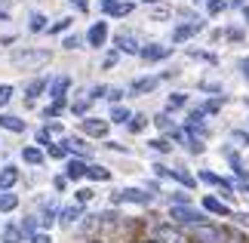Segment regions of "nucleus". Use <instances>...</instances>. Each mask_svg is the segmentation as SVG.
Wrapping results in <instances>:
<instances>
[{"mask_svg":"<svg viewBox=\"0 0 249 243\" xmlns=\"http://www.w3.org/2000/svg\"><path fill=\"white\" fill-rule=\"evenodd\" d=\"M50 59H53L50 50H16L9 56V62L16 68H25V71H37V68H43Z\"/></svg>","mask_w":249,"mask_h":243,"instance_id":"1","label":"nucleus"},{"mask_svg":"<svg viewBox=\"0 0 249 243\" xmlns=\"http://www.w3.org/2000/svg\"><path fill=\"white\" fill-rule=\"evenodd\" d=\"M169 219L176 222V225H206V216L200 209H191V206H172L169 209Z\"/></svg>","mask_w":249,"mask_h":243,"instance_id":"2","label":"nucleus"},{"mask_svg":"<svg viewBox=\"0 0 249 243\" xmlns=\"http://www.w3.org/2000/svg\"><path fill=\"white\" fill-rule=\"evenodd\" d=\"M151 200H154V194H148L142 188H123V191L111 194V203H139V206H148Z\"/></svg>","mask_w":249,"mask_h":243,"instance_id":"3","label":"nucleus"},{"mask_svg":"<svg viewBox=\"0 0 249 243\" xmlns=\"http://www.w3.org/2000/svg\"><path fill=\"white\" fill-rule=\"evenodd\" d=\"M191 234H194L197 243H225L222 228H213V225H194V228H191Z\"/></svg>","mask_w":249,"mask_h":243,"instance_id":"4","label":"nucleus"},{"mask_svg":"<svg viewBox=\"0 0 249 243\" xmlns=\"http://www.w3.org/2000/svg\"><path fill=\"white\" fill-rule=\"evenodd\" d=\"M154 240L157 243H188V237L181 234L176 225H157L154 228Z\"/></svg>","mask_w":249,"mask_h":243,"instance_id":"5","label":"nucleus"},{"mask_svg":"<svg viewBox=\"0 0 249 243\" xmlns=\"http://www.w3.org/2000/svg\"><path fill=\"white\" fill-rule=\"evenodd\" d=\"M132 9H136V6H132L129 0H102V13H105V16H114V19L129 16Z\"/></svg>","mask_w":249,"mask_h":243,"instance_id":"6","label":"nucleus"},{"mask_svg":"<svg viewBox=\"0 0 249 243\" xmlns=\"http://www.w3.org/2000/svg\"><path fill=\"white\" fill-rule=\"evenodd\" d=\"M203 31V22L200 19H194V22H185V25H178L176 31H172V43H185V40H191L194 34H200Z\"/></svg>","mask_w":249,"mask_h":243,"instance_id":"7","label":"nucleus"},{"mask_svg":"<svg viewBox=\"0 0 249 243\" xmlns=\"http://www.w3.org/2000/svg\"><path fill=\"white\" fill-rule=\"evenodd\" d=\"M86 43L95 46V50L108 43V22H92L89 31H86Z\"/></svg>","mask_w":249,"mask_h":243,"instance_id":"8","label":"nucleus"},{"mask_svg":"<svg viewBox=\"0 0 249 243\" xmlns=\"http://www.w3.org/2000/svg\"><path fill=\"white\" fill-rule=\"evenodd\" d=\"M80 130L92 139H105L108 135V120H99V117H83L80 120Z\"/></svg>","mask_w":249,"mask_h":243,"instance_id":"9","label":"nucleus"},{"mask_svg":"<svg viewBox=\"0 0 249 243\" xmlns=\"http://www.w3.org/2000/svg\"><path fill=\"white\" fill-rule=\"evenodd\" d=\"M68 90H71V77H68V74L55 77V80H53L50 86H46V93H50V99H53V102H65Z\"/></svg>","mask_w":249,"mask_h":243,"instance_id":"10","label":"nucleus"},{"mask_svg":"<svg viewBox=\"0 0 249 243\" xmlns=\"http://www.w3.org/2000/svg\"><path fill=\"white\" fill-rule=\"evenodd\" d=\"M139 56L145 62H160V59H169L172 56V46H160V43H148V46H142Z\"/></svg>","mask_w":249,"mask_h":243,"instance_id":"11","label":"nucleus"},{"mask_svg":"<svg viewBox=\"0 0 249 243\" xmlns=\"http://www.w3.org/2000/svg\"><path fill=\"white\" fill-rule=\"evenodd\" d=\"M114 43H117V53H126V56H139V50H142V43L136 40V34H117Z\"/></svg>","mask_w":249,"mask_h":243,"instance_id":"12","label":"nucleus"},{"mask_svg":"<svg viewBox=\"0 0 249 243\" xmlns=\"http://www.w3.org/2000/svg\"><path fill=\"white\" fill-rule=\"evenodd\" d=\"M157 83H160V77H139V80H132V95H148V93H154L157 90Z\"/></svg>","mask_w":249,"mask_h":243,"instance_id":"13","label":"nucleus"},{"mask_svg":"<svg viewBox=\"0 0 249 243\" xmlns=\"http://www.w3.org/2000/svg\"><path fill=\"white\" fill-rule=\"evenodd\" d=\"M203 209L213 212V216H231V206L222 203L218 197H213V194H206V197H203Z\"/></svg>","mask_w":249,"mask_h":243,"instance_id":"14","label":"nucleus"},{"mask_svg":"<svg viewBox=\"0 0 249 243\" xmlns=\"http://www.w3.org/2000/svg\"><path fill=\"white\" fill-rule=\"evenodd\" d=\"M80 216H83V206H80V203H74V206L59 209V222H62L65 228H71V225H74V222H77Z\"/></svg>","mask_w":249,"mask_h":243,"instance_id":"15","label":"nucleus"},{"mask_svg":"<svg viewBox=\"0 0 249 243\" xmlns=\"http://www.w3.org/2000/svg\"><path fill=\"white\" fill-rule=\"evenodd\" d=\"M0 130H6V132H25V120H18L16 114H0Z\"/></svg>","mask_w":249,"mask_h":243,"instance_id":"16","label":"nucleus"},{"mask_svg":"<svg viewBox=\"0 0 249 243\" xmlns=\"http://www.w3.org/2000/svg\"><path fill=\"white\" fill-rule=\"evenodd\" d=\"M0 243H25V234L18 225H3V231H0Z\"/></svg>","mask_w":249,"mask_h":243,"instance_id":"17","label":"nucleus"},{"mask_svg":"<svg viewBox=\"0 0 249 243\" xmlns=\"http://www.w3.org/2000/svg\"><path fill=\"white\" fill-rule=\"evenodd\" d=\"M86 176V163L83 160H77V157H74V160H68V163H65V179H83Z\"/></svg>","mask_w":249,"mask_h":243,"instance_id":"18","label":"nucleus"},{"mask_svg":"<svg viewBox=\"0 0 249 243\" xmlns=\"http://www.w3.org/2000/svg\"><path fill=\"white\" fill-rule=\"evenodd\" d=\"M16 182H18V169L16 167H3V169H0V191H13Z\"/></svg>","mask_w":249,"mask_h":243,"instance_id":"19","label":"nucleus"},{"mask_svg":"<svg viewBox=\"0 0 249 243\" xmlns=\"http://www.w3.org/2000/svg\"><path fill=\"white\" fill-rule=\"evenodd\" d=\"M22 160L31 163V167H40V163H43V151L34 148V145H28V148H22Z\"/></svg>","mask_w":249,"mask_h":243,"instance_id":"20","label":"nucleus"},{"mask_svg":"<svg viewBox=\"0 0 249 243\" xmlns=\"http://www.w3.org/2000/svg\"><path fill=\"white\" fill-rule=\"evenodd\" d=\"M46 86H50V80H43V77H37V80H31V83L25 86V95H28V99H37L40 93H46Z\"/></svg>","mask_w":249,"mask_h":243,"instance_id":"21","label":"nucleus"},{"mask_svg":"<svg viewBox=\"0 0 249 243\" xmlns=\"http://www.w3.org/2000/svg\"><path fill=\"white\" fill-rule=\"evenodd\" d=\"M86 179H92V182H108V179H111V169H105V167H99V163H92V167H86Z\"/></svg>","mask_w":249,"mask_h":243,"instance_id":"22","label":"nucleus"},{"mask_svg":"<svg viewBox=\"0 0 249 243\" xmlns=\"http://www.w3.org/2000/svg\"><path fill=\"white\" fill-rule=\"evenodd\" d=\"M18 206V197L13 191H0V212H13Z\"/></svg>","mask_w":249,"mask_h":243,"instance_id":"23","label":"nucleus"},{"mask_svg":"<svg viewBox=\"0 0 249 243\" xmlns=\"http://www.w3.org/2000/svg\"><path fill=\"white\" fill-rule=\"evenodd\" d=\"M46 16L43 13H31V22H28V31H34V34H40V31H46Z\"/></svg>","mask_w":249,"mask_h":243,"instance_id":"24","label":"nucleus"},{"mask_svg":"<svg viewBox=\"0 0 249 243\" xmlns=\"http://www.w3.org/2000/svg\"><path fill=\"white\" fill-rule=\"evenodd\" d=\"M65 145H68V151H74V154H86V157H89V148L83 145L80 135H68V139H65Z\"/></svg>","mask_w":249,"mask_h":243,"instance_id":"25","label":"nucleus"},{"mask_svg":"<svg viewBox=\"0 0 249 243\" xmlns=\"http://www.w3.org/2000/svg\"><path fill=\"white\" fill-rule=\"evenodd\" d=\"M129 108H123V105H114L111 108V123H129Z\"/></svg>","mask_w":249,"mask_h":243,"instance_id":"26","label":"nucleus"},{"mask_svg":"<svg viewBox=\"0 0 249 243\" xmlns=\"http://www.w3.org/2000/svg\"><path fill=\"white\" fill-rule=\"evenodd\" d=\"M37 225H40V219H37V216H28L18 228H22V234H25V237H34V234H37Z\"/></svg>","mask_w":249,"mask_h":243,"instance_id":"27","label":"nucleus"},{"mask_svg":"<svg viewBox=\"0 0 249 243\" xmlns=\"http://www.w3.org/2000/svg\"><path fill=\"white\" fill-rule=\"evenodd\" d=\"M46 151H50V157H55V160H65V157H68V145H65V142H55V145H50V148H46Z\"/></svg>","mask_w":249,"mask_h":243,"instance_id":"28","label":"nucleus"},{"mask_svg":"<svg viewBox=\"0 0 249 243\" xmlns=\"http://www.w3.org/2000/svg\"><path fill=\"white\" fill-rule=\"evenodd\" d=\"M172 179H176V182H181L185 188H194V185H197V179L191 176V172H185V169H172Z\"/></svg>","mask_w":249,"mask_h":243,"instance_id":"29","label":"nucleus"},{"mask_svg":"<svg viewBox=\"0 0 249 243\" xmlns=\"http://www.w3.org/2000/svg\"><path fill=\"white\" fill-rule=\"evenodd\" d=\"M126 126H129V132H142V130L148 126V117H145V114H132Z\"/></svg>","mask_w":249,"mask_h":243,"instance_id":"30","label":"nucleus"},{"mask_svg":"<svg viewBox=\"0 0 249 243\" xmlns=\"http://www.w3.org/2000/svg\"><path fill=\"white\" fill-rule=\"evenodd\" d=\"M154 126H157V130H163V132H172V130H176V123H172L169 114H157V117H154Z\"/></svg>","mask_w":249,"mask_h":243,"instance_id":"31","label":"nucleus"},{"mask_svg":"<svg viewBox=\"0 0 249 243\" xmlns=\"http://www.w3.org/2000/svg\"><path fill=\"white\" fill-rule=\"evenodd\" d=\"M185 102H188V95H185V93H172V95H169V102H166V108H169V111L185 108Z\"/></svg>","mask_w":249,"mask_h":243,"instance_id":"32","label":"nucleus"},{"mask_svg":"<svg viewBox=\"0 0 249 243\" xmlns=\"http://www.w3.org/2000/svg\"><path fill=\"white\" fill-rule=\"evenodd\" d=\"M62 111H65V102H53V105H46V108H43V117L53 120V117H59Z\"/></svg>","mask_w":249,"mask_h":243,"instance_id":"33","label":"nucleus"},{"mask_svg":"<svg viewBox=\"0 0 249 243\" xmlns=\"http://www.w3.org/2000/svg\"><path fill=\"white\" fill-rule=\"evenodd\" d=\"M148 148H151V151H160V154H169V151H172V145H169L166 139H151V142H148Z\"/></svg>","mask_w":249,"mask_h":243,"instance_id":"34","label":"nucleus"},{"mask_svg":"<svg viewBox=\"0 0 249 243\" xmlns=\"http://www.w3.org/2000/svg\"><path fill=\"white\" fill-rule=\"evenodd\" d=\"M53 139H55V135H53L50 130H46V126H43V130H37V145H43V148H50V145H55Z\"/></svg>","mask_w":249,"mask_h":243,"instance_id":"35","label":"nucleus"},{"mask_svg":"<svg viewBox=\"0 0 249 243\" xmlns=\"http://www.w3.org/2000/svg\"><path fill=\"white\" fill-rule=\"evenodd\" d=\"M71 22H74V19H59V22L50 25L46 31H50V34H62V31H68V28H71Z\"/></svg>","mask_w":249,"mask_h":243,"instance_id":"36","label":"nucleus"},{"mask_svg":"<svg viewBox=\"0 0 249 243\" xmlns=\"http://www.w3.org/2000/svg\"><path fill=\"white\" fill-rule=\"evenodd\" d=\"M86 108H89V95H83V99H77V102L71 105V111L77 114V117H83V114H86Z\"/></svg>","mask_w":249,"mask_h":243,"instance_id":"37","label":"nucleus"},{"mask_svg":"<svg viewBox=\"0 0 249 243\" xmlns=\"http://www.w3.org/2000/svg\"><path fill=\"white\" fill-rule=\"evenodd\" d=\"M9 99H13V86H9V83H3V86H0V108H6V105H9Z\"/></svg>","mask_w":249,"mask_h":243,"instance_id":"38","label":"nucleus"},{"mask_svg":"<svg viewBox=\"0 0 249 243\" xmlns=\"http://www.w3.org/2000/svg\"><path fill=\"white\" fill-rule=\"evenodd\" d=\"M80 43H83V37H77V34H71V37H65V40H62L65 50H80Z\"/></svg>","mask_w":249,"mask_h":243,"instance_id":"39","label":"nucleus"},{"mask_svg":"<svg viewBox=\"0 0 249 243\" xmlns=\"http://www.w3.org/2000/svg\"><path fill=\"white\" fill-rule=\"evenodd\" d=\"M225 6H228L225 0H206V9H209V16H218V13H222Z\"/></svg>","mask_w":249,"mask_h":243,"instance_id":"40","label":"nucleus"},{"mask_svg":"<svg viewBox=\"0 0 249 243\" xmlns=\"http://www.w3.org/2000/svg\"><path fill=\"white\" fill-rule=\"evenodd\" d=\"M151 169H154V176H160V179H172V169H169V167H163V163H154Z\"/></svg>","mask_w":249,"mask_h":243,"instance_id":"41","label":"nucleus"},{"mask_svg":"<svg viewBox=\"0 0 249 243\" xmlns=\"http://www.w3.org/2000/svg\"><path fill=\"white\" fill-rule=\"evenodd\" d=\"M169 16H172L169 6H157V9H154V22H163V19H169Z\"/></svg>","mask_w":249,"mask_h":243,"instance_id":"42","label":"nucleus"},{"mask_svg":"<svg viewBox=\"0 0 249 243\" xmlns=\"http://www.w3.org/2000/svg\"><path fill=\"white\" fill-rule=\"evenodd\" d=\"M74 194H77V203H80V206L92 200V191H89V188H80V191H74Z\"/></svg>","mask_w":249,"mask_h":243,"instance_id":"43","label":"nucleus"},{"mask_svg":"<svg viewBox=\"0 0 249 243\" xmlns=\"http://www.w3.org/2000/svg\"><path fill=\"white\" fill-rule=\"evenodd\" d=\"M231 142H240V145H249V132H243V130H234V132H231Z\"/></svg>","mask_w":249,"mask_h":243,"instance_id":"44","label":"nucleus"},{"mask_svg":"<svg viewBox=\"0 0 249 243\" xmlns=\"http://www.w3.org/2000/svg\"><path fill=\"white\" fill-rule=\"evenodd\" d=\"M117 59H120V53L114 50V53H108V56H105V62H102V65H105V68H114V65H117Z\"/></svg>","mask_w":249,"mask_h":243,"instance_id":"45","label":"nucleus"},{"mask_svg":"<svg viewBox=\"0 0 249 243\" xmlns=\"http://www.w3.org/2000/svg\"><path fill=\"white\" fill-rule=\"evenodd\" d=\"M31 243H53V237L46 234V231H37V234L31 237Z\"/></svg>","mask_w":249,"mask_h":243,"instance_id":"46","label":"nucleus"},{"mask_svg":"<svg viewBox=\"0 0 249 243\" xmlns=\"http://www.w3.org/2000/svg\"><path fill=\"white\" fill-rule=\"evenodd\" d=\"M123 95H126L123 90H108V102H114V105H117V102L123 99Z\"/></svg>","mask_w":249,"mask_h":243,"instance_id":"47","label":"nucleus"},{"mask_svg":"<svg viewBox=\"0 0 249 243\" xmlns=\"http://www.w3.org/2000/svg\"><path fill=\"white\" fill-rule=\"evenodd\" d=\"M68 3L77 9V13H86V9H89V3H86V0H68Z\"/></svg>","mask_w":249,"mask_h":243,"instance_id":"48","label":"nucleus"},{"mask_svg":"<svg viewBox=\"0 0 249 243\" xmlns=\"http://www.w3.org/2000/svg\"><path fill=\"white\" fill-rule=\"evenodd\" d=\"M200 90H206V93H222V86H218V83H200Z\"/></svg>","mask_w":249,"mask_h":243,"instance_id":"49","label":"nucleus"},{"mask_svg":"<svg viewBox=\"0 0 249 243\" xmlns=\"http://www.w3.org/2000/svg\"><path fill=\"white\" fill-rule=\"evenodd\" d=\"M234 219L240 222V225H249V212H234Z\"/></svg>","mask_w":249,"mask_h":243,"instance_id":"50","label":"nucleus"},{"mask_svg":"<svg viewBox=\"0 0 249 243\" xmlns=\"http://www.w3.org/2000/svg\"><path fill=\"white\" fill-rule=\"evenodd\" d=\"M240 71H243V77L249 80V56H246V59H240Z\"/></svg>","mask_w":249,"mask_h":243,"instance_id":"51","label":"nucleus"},{"mask_svg":"<svg viewBox=\"0 0 249 243\" xmlns=\"http://www.w3.org/2000/svg\"><path fill=\"white\" fill-rule=\"evenodd\" d=\"M228 37H231V40H243V31H234V28H231V31H228Z\"/></svg>","mask_w":249,"mask_h":243,"instance_id":"52","label":"nucleus"},{"mask_svg":"<svg viewBox=\"0 0 249 243\" xmlns=\"http://www.w3.org/2000/svg\"><path fill=\"white\" fill-rule=\"evenodd\" d=\"M65 185H68V179H65V176L55 179V188H59V191H65Z\"/></svg>","mask_w":249,"mask_h":243,"instance_id":"53","label":"nucleus"},{"mask_svg":"<svg viewBox=\"0 0 249 243\" xmlns=\"http://www.w3.org/2000/svg\"><path fill=\"white\" fill-rule=\"evenodd\" d=\"M6 19H9V13H6L3 6H0V22H6Z\"/></svg>","mask_w":249,"mask_h":243,"instance_id":"54","label":"nucleus"},{"mask_svg":"<svg viewBox=\"0 0 249 243\" xmlns=\"http://www.w3.org/2000/svg\"><path fill=\"white\" fill-rule=\"evenodd\" d=\"M231 6H246V0H231Z\"/></svg>","mask_w":249,"mask_h":243,"instance_id":"55","label":"nucleus"},{"mask_svg":"<svg viewBox=\"0 0 249 243\" xmlns=\"http://www.w3.org/2000/svg\"><path fill=\"white\" fill-rule=\"evenodd\" d=\"M237 188H240V191H249V182H243V185H237Z\"/></svg>","mask_w":249,"mask_h":243,"instance_id":"56","label":"nucleus"},{"mask_svg":"<svg viewBox=\"0 0 249 243\" xmlns=\"http://www.w3.org/2000/svg\"><path fill=\"white\" fill-rule=\"evenodd\" d=\"M243 16H246V25H249V6H246V9H243Z\"/></svg>","mask_w":249,"mask_h":243,"instance_id":"57","label":"nucleus"},{"mask_svg":"<svg viewBox=\"0 0 249 243\" xmlns=\"http://www.w3.org/2000/svg\"><path fill=\"white\" fill-rule=\"evenodd\" d=\"M142 3H160V0H142Z\"/></svg>","mask_w":249,"mask_h":243,"instance_id":"58","label":"nucleus"},{"mask_svg":"<svg viewBox=\"0 0 249 243\" xmlns=\"http://www.w3.org/2000/svg\"><path fill=\"white\" fill-rule=\"evenodd\" d=\"M89 243H105V240H89Z\"/></svg>","mask_w":249,"mask_h":243,"instance_id":"59","label":"nucleus"},{"mask_svg":"<svg viewBox=\"0 0 249 243\" xmlns=\"http://www.w3.org/2000/svg\"><path fill=\"white\" fill-rule=\"evenodd\" d=\"M145 243H157V240H145Z\"/></svg>","mask_w":249,"mask_h":243,"instance_id":"60","label":"nucleus"}]
</instances>
